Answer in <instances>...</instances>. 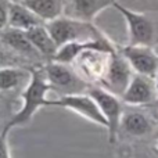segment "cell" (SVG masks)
<instances>
[{
    "label": "cell",
    "instance_id": "obj_1",
    "mask_svg": "<svg viewBox=\"0 0 158 158\" xmlns=\"http://www.w3.org/2000/svg\"><path fill=\"white\" fill-rule=\"evenodd\" d=\"M53 87L50 86L49 81L46 78L43 68H32L31 69V78L28 79L27 87L22 92V106L15 112L13 118L6 123L3 133L8 135V132L15 126L27 125L32 117L38 112L39 108L46 107L47 94Z\"/></svg>",
    "mask_w": 158,
    "mask_h": 158
},
{
    "label": "cell",
    "instance_id": "obj_2",
    "mask_svg": "<svg viewBox=\"0 0 158 158\" xmlns=\"http://www.w3.org/2000/svg\"><path fill=\"white\" fill-rule=\"evenodd\" d=\"M44 27L47 28L52 38L54 39L58 49L67 43H72V42L98 40V39L107 38L103 32H100L90 22L79 21V19L67 15H61L53 21L46 22Z\"/></svg>",
    "mask_w": 158,
    "mask_h": 158
},
{
    "label": "cell",
    "instance_id": "obj_3",
    "mask_svg": "<svg viewBox=\"0 0 158 158\" xmlns=\"http://www.w3.org/2000/svg\"><path fill=\"white\" fill-rule=\"evenodd\" d=\"M114 8L121 13L128 27V43L126 44L147 47L153 46L157 36L154 19H151L144 13H137V11L125 7L119 2L114 6Z\"/></svg>",
    "mask_w": 158,
    "mask_h": 158
},
{
    "label": "cell",
    "instance_id": "obj_4",
    "mask_svg": "<svg viewBox=\"0 0 158 158\" xmlns=\"http://www.w3.org/2000/svg\"><path fill=\"white\" fill-rule=\"evenodd\" d=\"M87 94L96 101L101 114L107 121V132H108V142L114 144L117 142L118 132L121 129V121L123 117L122 100L121 97L112 94L104 87H89Z\"/></svg>",
    "mask_w": 158,
    "mask_h": 158
},
{
    "label": "cell",
    "instance_id": "obj_5",
    "mask_svg": "<svg viewBox=\"0 0 158 158\" xmlns=\"http://www.w3.org/2000/svg\"><path fill=\"white\" fill-rule=\"evenodd\" d=\"M61 107L82 115L83 118L97 123L107 129V121L104 115L101 114L98 106L89 94L83 93H71V94H63L56 100H47L46 107Z\"/></svg>",
    "mask_w": 158,
    "mask_h": 158
},
{
    "label": "cell",
    "instance_id": "obj_6",
    "mask_svg": "<svg viewBox=\"0 0 158 158\" xmlns=\"http://www.w3.org/2000/svg\"><path fill=\"white\" fill-rule=\"evenodd\" d=\"M133 75L135 72L132 69V67L129 65L126 58L118 50L117 53L111 54L108 68H107V72L104 75L103 81H101V83H103L101 87L107 89L108 92H111L112 94L118 96V97H122L123 93L128 89Z\"/></svg>",
    "mask_w": 158,
    "mask_h": 158
},
{
    "label": "cell",
    "instance_id": "obj_7",
    "mask_svg": "<svg viewBox=\"0 0 158 158\" xmlns=\"http://www.w3.org/2000/svg\"><path fill=\"white\" fill-rule=\"evenodd\" d=\"M46 78L49 81L50 86L56 90L64 92V94H71V93H79V90L83 89L85 82L79 77V74L74 71L68 64H61L56 61H49L43 67Z\"/></svg>",
    "mask_w": 158,
    "mask_h": 158
},
{
    "label": "cell",
    "instance_id": "obj_8",
    "mask_svg": "<svg viewBox=\"0 0 158 158\" xmlns=\"http://www.w3.org/2000/svg\"><path fill=\"white\" fill-rule=\"evenodd\" d=\"M119 53L126 58L135 74L156 79L158 71V56L151 47L125 44L119 49Z\"/></svg>",
    "mask_w": 158,
    "mask_h": 158
},
{
    "label": "cell",
    "instance_id": "obj_9",
    "mask_svg": "<svg viewBox=\"0 0 158 158\" xmlns=\"http://www.w3.org/2000/svg\"><path fill=\"white\" fill-rule=\"evenodd\" d=\"M121 100L129 106H147L154 103L157 100L156 79L135 74Z\"/></svg>",
    "mask_w": 158,
    "mask_h": 158
},
{
    "label": "cell",
    "instance_id": "obj_10",
    "mask_svg": "<svg viewBox=\"0 0 158 158\" xmlns=\"http://www.w3.org/2000/svg\"><path fill=\"white\" fill-rule=\"evenodd\" d=\"M117 3L118 0H68L64 4V15L93 24L101 11Z\"/></svg>",
    "mask_w": 158,
    "mask_h": 158
},
{
    "label": "cell",
    "instance_id": "obj_11",
    "mask_svg": "<svg viewBox=\"0 0 158 158\" xmlns=\"http://www.w3.org/2000/svg\"><path fill=\"white\" fill-rule=\"evenodd\" d=\"M0 40L6 47L13 50L15 54L21 56L22 58H39L40 54L36 52V49L29 42L25 31L13 29L8 28L0 32Z\"/></svg>",
    "mask_w": 158,
    "mask_h": 158
},
{
    "label": "cell",
    "instance_id": "obj_12",
    "mask_svg": "<svg viewBox=\"0 0 158 158\" xmlns=\"http://www.w3.org/2000/svg\"><path fill=\"white\" fill-rule=\"evenodd\" d=\"M25 33H27L29 42L32 43V46L36 49V52L40 54V57L46 58V63L53 61L54 56L57 54L58 47L50 32L47 31V28L44 27V24L31 28V29L25 31Z\"/></svg>",
    "mask_w": 158,
    "mask_h": 158
},
{
    "label": "cell",
    "instance_id": "obj_13",
    "mask_svg": "<svg viewBox=\"0 0 158 158\" xmlns=\"http://www.w3.org/2000/svg\"><path fill=\"white\" fill-rule=\"evenodd\" d=\"M44 22L35 13L21 3H10L8 7V28L28 31L33 27L43 25Z\"/></svg>",
    "mask_w": 158,
    "mask_h": 158
},
{
    "label": "cell",
    "instance_id": "obj_14",
    "mask_svg": "<svg viewBox=\"0 0 158 158\" xmlns=\"http://www.w3.org/2000/svg\"><path fill=\"white\" fill-rule=\"evenodd\" d=\"M21 4L28 7L46 24L64 15L65 3L63 0H24Z\"/></svg>",
    "mask_w": 158,
    "mask_h": 158
},
{
    "label": "cell",
    "instance_id": "obj_15",
    "mask_svg": "<svg viewBox=\"0 0 158 158\" xmlns=\"http://www.w3.org/2000/svg\"><path fill=\"white\" fill-rule=\"evenodd\" d=\"M121 128L131 136L142 137L150 133L151 129H153V125L144 114L131 111L123 114L122 121H121Z\"/></svg>",
    "mask_w": 158,
    "mask_h": 158
},
{
    "label": "cell",
    "instance_id": "obj_16",
    "mask_svg": "<svg viewBox=\"0 0 158 158\" xmlns=\"http://www.w3.org/2000/svg\"><path fill=\"white\" fill-rule=\"evenodd\" d=\"M31 77V69L21 68V67H6L0 68V92H10L18 87L24 82L25 78Z\"/></svg>",
    "mask_w": 158,
    "mask_h": 158
},
{
    "label": "cell",
    "instance_id": "obj_17",
    "mask_svg": "<svg viewBox=\"0 0 158 158\" xmlns=\"http://www.w3.org/2000/svg\"><path fill=\"white\" fill-rule=\"evenodd\" d=\"M21 60H19L18 54L13 52V50H6L0 47V68H6V67H19Z\"/></svg>",
    "mask_w": 158,
    "mask_h": 158
},
{
    "label": "cell",
    "instance_id": "obj_18",
    "mask_svg": "<svg viewBox=\"0 0 158 158\" xmlns=\"http://www.w3.org/2000/svg\"><path fill=\"white\" fill-rule=\"evenodd\" d=\"M8 7L10 3L7 0H0V32L8 28Z\"/></svg>",
    "mask_w": 158,
    "mask_h": 158
},
{
    "label": "cell",
    "instance_id": "obj_19",
    "mask_svg": "<svg viewBox=\"0 0 158 158\" xmlns=\"http://www.w3.org/2000/svg\"><path fill=\"white\" fill-rule=\"evenodd\" d=\"M0 158H11L7 143V135L3 133V132L0 133Z\"/></svg>",
    "mask_w": 158,
    "mask_h": 158
},
{
    "label": "cell",
    "instance_id": "obj_20",
    "mask_svg": "<svg viewBox=\"0 0 158 158\" xmlns=\"http://www.w3.org/2000/svg\"><path fill=\"white\" fill-rule=\"evenodd\" d=\"M156 87H157V100H158V71L156 75Z\"/></svg>",
    "mask_w": 158,
    "mask_h": 158
},
{
    "label": "cell",
    "instance_id": "obj_21",
    "mask_svg": "<svg viewBox=\"0 0 158 158\" xmlns=\"http://www.w3.org/2000/svg\"><path fill=\"white\" fill-rule=\"evenodd\" d=\"M8 3H22L24 0H7Z\"/></svg>",
    "mask_w": 158,
    "mask_h": 158
},
{
    "label": "cell",
    "instance_id": "obj_22",
    "mask_svg": "<svg viewBox=\"0 0 158 158\" xmlns=\"http://www.w3.org/2000/svg\"><path fill=\"white\" fill-rule=\"evenodd\" d=\"M157 147H158V143H157Z\"/></svg>",
    "mask_w": 158,
    "mask_h": 158
}]
</instances>
